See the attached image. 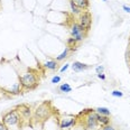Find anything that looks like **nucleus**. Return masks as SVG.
Instances as JSON below:
<instances>
[{
	"instance_id": "f257e3e1",
	"label": "nucleus",
	"mask_w": 130,
	"mask_h": 130,
	"mask_svg": "<svg viewBox=\"0 0 130 130\" xmlns=\"http://www.w3.org/2000/svg\"><path fill=\"white\" fill-rule=\"evenodd\" d=\"M52 112H53L52 105H51L50 102L45 101V102H43V103H40L38 107L35 109L32 118L35 119L36 122H44L45 120H47V119L52 116Z\"/></svg>"
},
{
	"instance_id": "f03ea898",
	"label": "nucleus",
	"mask_w": 130,
	"mask_h": 130,
	"mask_svg": "<svg viewBox=\"0 0 130 130\" xmlns=\"http://www.w3.org/2000/svg\"><path fill=\"white\" fill-rule=\"evenodd\" d=\"M19 83L21 88L27 89V90H32L38 85V80H37V75L32 72H26L24 73L21 76H19Z\"/></svg>"
},
{
	"instance_id": "7ed1b4c3",
	"label": "nucleus",
	"mask_w": 130,
	"mask_h": 130,
	"mask_svg": "<svg viewBox=\"0 0 130 130\" xmlns=\"http://www.w3.org/2000/svg\"><path fill=\"white\" fill-rule=\"evenodd\" d=\"M84 115V120H83L82 127L85 130H91V129H95L99 124L96 121V112L95 110L92 109H86L84 112H82Z\"/></svg>"
},
{
	"instance_id": "20e7f679",
	"label": "nucleus",
	"mask_w": 130,
	"mask_h": 130,
	"mask_svg": "<svg viewBox=\"0 0 130 130\" xmlns=\"http://www.w3.org/2000/svg\"><path fill=\"white\" fill-rule=\"evenodd\" d=\"M21 118H20V115L18 113L17 109H13V110H10L8 111L7 113H5L2 116V122H4L6 126H16L20 122Z\"/></svg>"
},
{
	"instance_id": "39448f33",
	"label": "nucleus",
	"mask_w": 130,
	"mask_h": 130,
	"mask_svg": "<svg viewBox=\"0 0 130 130\" xmlns=\"http://www.w3.org/2000/svg\"><path fill=\"white\" fill-rule=\"evenodd\" d=\"M78 24L84 30L88 32L92 26V15L89 10H84L78 15Z\"/></svg>"
},
{
	"instance_id": "423d86ee",
	"label": "nucleus",
	"mask_w": 130,
	"mask_h": 130,
	"mask_svg": "<svg viewBox=\"0 0 130 130\" xmlns=\"http://www.w3.org/2000/svg\"><path fill=\"white\" fill-rule=\"evenodd\" d=\"M71 36L76 40L77 43H81L86 36V31L81 27L78 23H73L71 26Z\"/></svg>"
},
{
	"instance_id": "0eeeda50",
	"label": "nucleus",
	"mask_w": 130,
	"mask_h": 130,
	"mask_svg": "<svg viewBox=\"0 0 130 130\" xmlns=\"http://www.w3.org/2000/svg\"><path fill=\"white\" fill-rule=\"evenodd\" d=\"M77 122V117L75 116H65L59 121V128L62 130H69L73 128Z\"/></svg>"
},
{
	"instance_id": "6e6552de",
	"label": "nucleus",
	"mask_w": 130,
	"mask_h": 130,
	"mask_svg": "<svg viewBox=\"0 0 130 130\" xmlns=\"http://www.w3.org/2000/svg\"><path fill=\"white\" fill-rule=\"evenodd\" d=\"M17 111L20 115L21 120H28L31 118V109L26 104H20L17 107Z\"/></svg>"
},
{
	"instance_id": "1a4fd4ad",
	"label": "nucleus",
	"mask_w": 130,
	"mask_h": 130,
	"mask_svg": "<svg viewBox=\"0 0 130 130\" xmlns=\"http://www.w3.org/2000/svg\"><path fill=\"white\" fill-rule=\"evenodd\" d=\"M70 2H73L77 8L81 10H88L90 7V2L89 0H70Z\"/></svg>"
},
{
	"instance_id": "9d476101",
	"label": "nucleus",
	"mask_w": 130,
	"mask_h": 130,
	"mask_svg": "<svg viewBox=\"0 0 130 130\" xmlns=\"http://www.w3.org/2000/svg\"><path fill=\"white\" fill-rule=\"evenodd\" d=\"M96 121H98V124L101 127H105L108 124H110L111 122V119L109 116H102V115H99L96 113Z\"/></svg>"
},
{
	"instance_id": "9b49d317",
	"label": "nucleus",
	"mask_w": 130,
	"mask_h": 130,
	"mask_svg": "<svg viewBox=\"0 0 130 130\" xmlns=\"http://www.w3.org/2000/svg\"><path fill=\"white\" fill-rule=\"evenodd\" d=\"M89 67H90V65L88 64H83L81 63V62H74V63L72 64V69L74 72H82V71H85V70H88Z\"/></svg>"
},
{
	"instance_id": "f8f14e48",
	"label": "nucleus",
	"mask_w": 130,
	"mask_h": 130,
	"mask_svg": "<svg viewBox=\"0 0 130 130\" xmlns=\"http://www.w3.org/2000/svg\"><path fill=\"white\" fill-rule=\"evenodd\" d=\"M57 61H47L45 62L44 64H43V66H44V69L46 70H50V71H55L56 69H57Z\"/></svg>"
},
{
	"instance_id": "ddd939ff",
	"label": "nucleus",
	"mask_w": 130,
	"mask_h": 130,
	"mask_svg": "<svg viewBox=\"0 0 130 130\" xmlns=\"http://www.w3.org/2000/svg\"><path fill=\"white\" fill-rule=\"evenodd\" d=\"M70 52H71V50H70L69 47H66V48H65V50L63 51V53L59 54L58 56H56V61H57V62H61V61H63V59L67 58V57H69V55H70Z\"/></svg>"
},
{
	"instance_id": "4468645a",
	"label": "nucleus",
	"mask_w": 130,
	"mask_h": 130,
	"mask_svg": "<svg viewBox=\"0 0 130 130\" xmlns=\"http://www.w3.org/2000/svg\"><path fill=\"white\" fill-rule=\"evenodd\" d=\"M95 112L99 113V115H102V116H111V112L108 108H104V107H99L95 109Z\"/></svg>"
},
{
	"instance_id": "2eb2a0df",
	"label": "nucleus",
	"mask_w": 130,
	"mask_h": 130,
	"mask_svg": "<svg viewBox=\"0 0 130 130\" xmlns=\"http://www.w3.org/2000/svg\"><path fill=\"white\" fill-rule=\"evenodd\" d=\"M66 44H67V47H69L71 51H73V50H75V47H76L77 42H76V40H75V39L71 36L70 38H67V40H66Z\"/></svg>"
},
{
	"instance_id": "dca6fc26",
	"label": "nucleus",
	"mask_w": 130,
	"mask_h": 130,
	"mask_svg": "<svg viewBox=\"0 0 130 130\" xmlns=\"http://www.w3.org/2000/svg\"><path fill=\"white\" fill-rule=\"evenodd\" d=\"M58 90L61 92H63V93H70V92H72V88L69 83H64V84L58 86Z\"/></svg>"
},
{
	"instance_id": "f3484780",
	"label": "nucleus",
	"mask_w": 130,
	"mask_h": 130,
	"mask_svg": "<svg viewBox=\"0 0 130 130\" xmlns=\"http://www.w3.org/2000/svg\"><path fill=\"white\" fill-rule=\"evenodd\" d=\"M20 89H21L20 83H15V84L9 89V92L10 93H13V94H18L20 92Z\"/></svg>"
},
{
	"instance_id": "a211bd4d",
	"label": "nucleus",
	"mask_w": 130,
	"mask_h": 130,
	"mask_svg": "<svg viewBox=\"0 0 130 130\" xmlns=\"http://www.w3.org/2000/svg\"><path fill=\"white\" fill-rule=\"evenodd\" d=\"M70 7H71L72 12H73V13H75V15H80V13L82 12V11H81L80 8H77L74 4H73V2H70Z\"/></svg>"
},
{
	"instance_id": "6ab92c4d",
	"label": "nucleus",
	"mask_w": 130,
	"mask_h": 130,
	"mask_svg": "<svg viewBox=\"0 0 130 130\" xmlns=\"http://www.w3.org/2000/svg\"><path fill=\"white\" fill-rule=\"evenodd\" d=\"M111 94H112V96H116V98H121L123 96V93L121 92L120 90H115L111 92Z\"/></svg>"
},
{
	"instance_id": "aec40b11",
	"label": "nucleus",
	"mask_w": 130,
	"mask_h": 130,
	"mask_svg": "<svg viewBox=\"0 0 130 130\" xmlns=\"http://www.w3.org/2000/svg\"><path fill=\"white\" fill-rule=\"evenodd\" d=\"M59 82H61V76L55 75V76L52 77V83H53V84H56V83H59Z\"/></svg>"
},
{
	"instance_id": "412c9836",
	"label": "nucleus",
	"mask_w": 130,
	"mask_h": 130,
	"mask_svg": "<svg viewBox=\"0 0 130 130\" xmlns=\"http://www.w3.org/2000/svg\"><path fill=\"white\" fill-rule=\"evenodd\" d=\"M103 70H104V67L102 66V65H99V66L95 69V71H96V74H101V73H103Z\"/></svg>"
},
{
	"instance_id": "4be33fe9",
	"label": "nucleus",
	"mask_w": 130,
	"mask_h": 130,
	"mask_svg": "<svg viewBox=\"0 0 130 130\" xmlns=\"http://www.w3.org/2000/svg\"><path fill=\"white\" fill-rule=\"evenodd\" d=\"M102 130H117L115 128V127H112L111 124H108V126H105V127H102Z\"/></svg>"
},
{
	"instance_id": "5701e85b",
	"label": "nucleus",
	"mask_w": 130,
	"mask_h": 130,
	"mask_svg": "<svg viewBox=\"0 0 130 130\" xmlns=\"http://www.w3.org/2000/svg\"><path fill=\"white\" fill-rule=\"evenodd\" d=\"M69 67H70V64H65V65H64V66H63V67H62V69H61V70H59V71H61V73H63V72H65V71H66V70H67V69H69Z\"/></svg>"
},
{
	"instance_id": "b1692460",
	"label": "nucleus",
	"mask_w": 130,
	"mask_h": 130,
	"mask_svg": "<svg viewBox=\"0 0 130 130\" xmlns=\"http://www.w3.org/2000/svg\"><path fill=\"white\" fill-rule=\"evenodd\" d=\"M0 130H7V126L2 122V121L0 122Z\"/></svg>"
},
{
	"instance_id": "393cba45",
	"label": "nucleus",
	"mask_w": 130,
	"mask_h": 130,
	"mask_svg": "<svg viewBox=\"0 0 130 130\" xmlns=\"http://www.w3.org/2000/svg\"><path fill=\"white\" fill-rule=\"evenodd\" d=\"M98 77L100 78V80H105V75L103 73H101V74H98Z\"/></svg>"
},
{
	"instance_id": "a878e982",
	"label": "nucleus",
	"mask_w": 130,
	"mask_h": 130,
	"mask_svg": "<svg viewBox=\"0 0 130 130\" xmlns=\"http://www.w3.org/2000/svg\"><path fill=\"white\" fill-rule=\"evenodd\" d=\"M123 10L124 11H127V12H130V7H127V6H123Z\"/></svg>"
},
{
	"instance_id": "bb28decb",
	"label": "nucleus",
	"mask_w": 130,
	"mask_h": 130,
	"mask_svg": "<svg viewBox=\"0 0 130 130\" xmlns=\"http://www.w3.org/2000/svg\"><path fill=\"white\" fill-rule=\"evenodd\" d=\"M102 1H107V0H102Z\"/></svg>"
}]
</instances>
